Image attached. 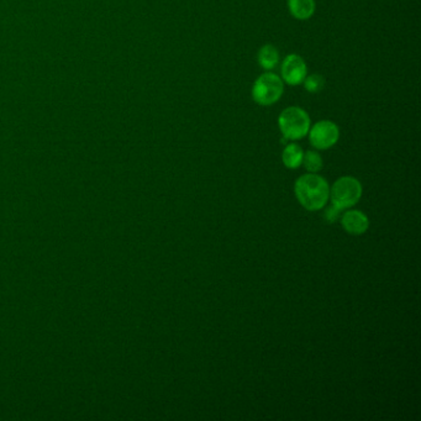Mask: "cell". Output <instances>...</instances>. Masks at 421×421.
<instances>
[{"label":"cell","mask_w":421,"mask_h":421,"mask_svg":"<svg viewBox=\"0 0 421 421\" xmlns=\"http://www.w3.org/2000/svg\"><path fill=\"white\" fill-rule=\"evenodd\" d=\"M341 225L350 235L359 236L368 230L369 220L360 210H348L342 215Z\"/></svg>","instance_id":"cell-7"},{"label":"cell","mask_w":421,"mask_h":421,"mask_svg":"<svg viewBox=\"0 0 421 421\" xmlns=\"http://www.w3.org/2000/svg\"><path fill=\"white\" fill-rule=\"evenodd\" d=\"M278 126L287 140L295 141L306 137L312 122L306 110L299 106H289L280 114Z\"/></svg>","instance_id":"cell-2"},{"label":"cell","mask_w":421,"mask_h":421,"mask_svg":"<svg viewBox=\"0 0 421 421\" xmlns=\"http://www.w3.org/2000/svg\"><path fill=\"white\" fill-rule=\"evenodd\" d=\"M303 157H304V151L297 144H289L282 153V161L289 170L299 168L303 163Z\"/></svg>","instance_id":"cell-10"},{"label":"cell","mask_w":421,"mask_h":421,"mask_svg":"<svg viewBox=\"0 0 421 421\" xmlns=\"http://www.w3.org/2000/svg\"><path fill=\"white\" fill-rule=\"evenodd\" d=\"M309 173H317L323 170V159L317 151H308L304 153L303 163Z\"/></svg>","instance_id":"cell-11"},{"label":"cell","mask_w":421,"mask_h":421,"mask_svg":"<svg viewBox=\"0 0 421 421\" xmlns=\"http://www.w3.org/2000/svg\"><path fill=\"white\" fill-rule=\"evenodd\" d=\"M294 193L303 208L309 212H317L329 201V183L319 174L308 173L297 179Z\"/></svg>","instance_id":"cell-1"},{"label":"cell","mask_w":421,"mask_h":421,"mask_svg":"<svg viewBox=\"0 0 421 421\" xmlns=\"http://www.w3.org/2000/svg\"><path fill=\"white\" fill-rule=\"evenodd\" d=\"M303 84H304L306 92L315 94V93L323 91L325 87V78L320 74H310V76H306Z\"/></svg>","instance_id":"cell-12"},{"label":"cell","mask_w":421,"mask_h":421,"mask_svg":"<svg viewBox=\"0 0 421 421\" xmlns=\"http://www.w3.org/2000/svg\"><path fill=\"white\" fill-rule=\"evenodd\" d=\"M309 141L317 150H329L335 146L340 139V128L335 122L330 120H320L310 126Z\"/></svg>","instance_id":"cell-5"},{"label":"cell","mask_w":421,"mask_h":421,"mask_svg":"<svg viewBox=\"0 0 421 421\" xmlns=\"http://www.w3.org/2000/svg\"><path fill=\"white\" fill-rule=\"evenodd\" d=\"M308 74V67H306L304 58L299 55H288L281 66V78L284 83L289 86H300L306 80Z\"/></svg>","instance_id":"cell-6"},{"label":"cell","mask_w":421,"mask_h":421,"mask_svg":"<svg viewBox=\"0 0 421 421\" xmlns=\"http://www.w3.org/2000/svg\"><path fill=\"white\" fill-rule=\"evenodd\" d=\"M257 61L263 69L272 71L280 63V51L273 45H264L258 51Z\"/></svg>","instance_id":"cell-9"},{"label":"cell","mask_w":421,"mask_h":421,"mask_svg":"<svg viewBox=\"0 0 421 421\" xmlns=\"http://www.w3.org/2000/svg\"><path fill=\"white\" fill-rule=\"evenodd\" d=\"M315 0H288V9L297 20H308L315 12Z\"/></svg>","instance_id":"cell-8"},{"label":"cell","mask_w":421,"mask_h":421,"mask_svg":"<svg viewBox=\"0 0 421 421\" xmlns=\"http://www.w3.org/2000/svg\"><path fill=\"white\" fill-rule=\"evenodd\" d=\"M284 93V82L273 72L261 74L252 87V98L255 103L269 106L280 102Z\"/></svg>","instance_id":"cell-4"},{"label":"cell","mask_w":421,"mask_h":421,"mask_svg":"<svg viewBox=\"0 0 421 421\" xmlns=\"http://www.w3.org/2000/svg\"><path fill=\"white\" fill-rule=\"evenodd\" d=\"M362 184L359 179L354 177L339 178L332 188H330V196L332 207L341 212L345 209L352 208L362 198Z\"/></svg>","instance_id":"cell-3"}]
</instances>
